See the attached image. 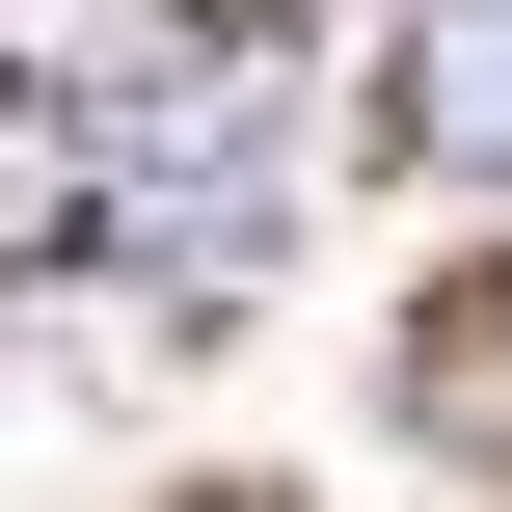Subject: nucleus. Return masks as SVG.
<instances>
[{"instance_id": "nucleus-1", "label": "nucleus", "mask_w": 512, "mask_h": 512, "mask_svg": "<svg viewBox=\"0 0 512 512\" xmlns=\"http://www.w3.org/2000/svg\"><path fill=\"white\" fill-rule=\"evenodd\" d=\"M270 216H297V27L270 0H162V27H81L27 81V270L243 297Z\"/></svg>"}, {"instance_id": "nucleus-2", "label": "nucleus", "mask_w": 512, "mask_h": 512, "mask_svg": "<svg viewBox=\"0 0 512 512\" xmlns=\"http://www.w3.org/2000/svg\"><path fill=\"white\" fill-rule=\"evenodd\" d=\"M405 135H432V189H512V0L405 27Z\"/></svg>"}]
</instances>
